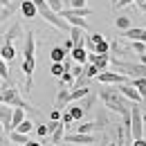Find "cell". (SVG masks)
<instances>
[{"instance_id":"cell-1","label":"cell","mask_w":146,"mask_h":146,"mask_svg":"<svg viewBox=\"0 0 146 146\" xmlns=\"http://www.w3.org/2000/svg\"><path fill=\"white\" fill-rule=\"evenodd\" d=\"M99 99L104 101V106L112 112H117V115H121V117H128L130 115V108L133 106H128V99L124 97V92L119 90V83H106V88H101L99 90Z\"/></svg>"},{"instance_id":"cell-2","label":"cell","mask_w":146,"mask_h":146,"mask_svg":"<svg viewBox=\"0 0 146 146\" xmlns=\"http://www.w3.org/2000/svg\"><path fill=\"white\" fill-rule=\"evenodd\" d=\"M0 101H5L9 106H20V108H25L27 112H38V108H34L29 101H25L20 97V90H16L11 83H7L5 88H0Z\"/></svg>"},{"instance_id":"cell-3","label":"cell","mask_w":146,"mask_h":146,"mask_svg":"<svg viewBox=\"0 0 146 146\" xmlns=\"http://www.w3.org/2000/svg\"><path fill=\"white\" fill-rule=\"evenodd\" d=\"M112 65H115V70H119V72L128 74L130 79H135V76H146V63H133V61H117L115 56H112Z\"/></svg>"},{"instance_id":"cell-4","label":"cell","mask_w":146,"mask_h":146,"mask_svg":"<svg viewBox=\"0 0 146 146\" xmlns=\"http://www.w3.org/2000/svg\"><path fill=\"white\" fill-rule=\"evenodd\" d=\"M144 112L139 110V106L135 104L130 108V133H133V139H139L144 137Z\"/></svg>"},{"instance_id":"cell-5","label":"cell","mask_w":146,"mask_h":146,"mask_svg":"<svg viewBox=\"0 0 146 146\" xmlns=\"http://www.w3.org/2000/svg\"><path fill=\"white\" fill-rule=\"evenodd\" d=\"M65 142L76 146H92L97 144V137H94V133H70V135H65Z\"/></svg>"},{"instance_id":"cell-6","label":"cell","mask_w":146,"mask_h":146,"mask_svg":"<svg viewBox=\"0 0 146 146\" xmlns=\"http://www.w3.org/2000/svg\"><path fill=\"white\" fill-rule=\"evenodd\" d=\"M34 68H36V58H34V56H25L20 70L25 74V92H27V94L32 92V74H34Z\"/></svg>"},{"instance_id":"cell-7","label":"cell","mask_w":146,"mask_h":146,"mask_svg":"<svg viewBox=\"0 0 146 146\" xmlns=\"http://www.w3.org/2000/svg\"><path fill=\"white\" fill-rule=\"evenodd\" d=\"M97 79H99V83H104V86H106V83L110 86V83H128V81H130V76L124 74V72H104V70L99 72Z\"/></svg>"},{"instance_id":"cell-8","label":"cell","mask_w":146,"mask_h":146,"mask_svg":"<svg viewBox=\"0 0 146 146\" xmlns=\"http://www.w3.org/2000/svg\"><path fill=\"white\" fill-rule=\"evenodd\" d=\"M70 92H72V88H70V86H61V88H58V92H56V99H54V108L68 110V106L72 104Z\"/></svg>"},{"instance_id":"cell-9","label":"cell","mask_w":146,"mask_h":146,"mask_svg":"<svg viewBox=\"0 0 146 146\" xmlns=\"http://www.w3.org/2000/svg\"><path fill=\"white\" fill-rule=\"evenodd\" d=\"M11 117H14V106L0 101V121H2V126H5V133H7V135L14 130V126H11Z\"/></svg>"},{"instance_id":"cell-10","label":"cell","mask_w":146,"mask_h":146,"mask_svg":"<svg viewBox=\"0 0 146 146\" xmlns=\"http://www.w3.org/2000/svg\"><path fill=\"white\" fill-rule=\"evenodd\" d=\"M119 90L124 92V97H126L128 101H133V104H139V101H144V97H142V92L137 90L130 81L128 83H119Z\"/></svg>"},{"instance_id":"cell-11","label":"cell","mask_w":146,"mask_h":146,"mask_svg":"<svg viewBox=\"0 0 146 146\" xmlns=\"http://www.w3.org/2000/svg\"><path fill=\"white\" fill-rule=\"evenodd\" d=\"M20 11H23L25 18H38V16H40L34 0H20Z\"/></svg>"},{"instance_id":"cell-12","label":"cell","mask_w":146,"mask_h":146,"mask_svg":"<svg viewBox=\"0 0 146 146\" xmlns=\"http://www.w3.org/2000/svg\"><path fill=\"white\" fill-rule=\"evenodd\" d=\"M18 36H25V34H23L20 23H14V25H11V29H7V32L2 34V43H14Z\"/></svg>"},{"instance_id":"cell-13","label":"cell","mask_w":146,"mask_h":146,"mask_svg":"<svg viewBox=\"0 0 146 146\" xmlns=\"http://www.w3.org/2000/svg\"><path fill=\"white\" fill-rule=\"evenodd\" d=\"M63 18H68V20H70V25H72V27H83L86 32L90 29V25H88V20L83 18V16H76V14H65Z\"/></svg>"},{"instance_id":"cell-14","label":"cell","mask_w":146,"mask_h":146,"mask_svg":"<svg viewBox=\"0 0 146 146\" xmlns=\"http://www.w3.org/2000/svg\"><path fill=\"white\" fill-rule=\"evenodd\" d=\"M25 56H34L36 52V38H34V32H29L27 29V34H25Z\"/></svg>"},{"instance_id":"cell-15","label":"cell","mask_w":146,"mask_h":146,"mask_svg":"<svg viewBox=\"0 0 146 146\" xmlns=\"http://www.w3.org/2000/svg\"><path fill=\"white\" fill-rule=\"evenodd\" d=\"M0 56H2L5 61H14V58H16L14 43H2V45H0Z\"/></svg>"},{"instance_id":"cell-16","label":"cell","mask_w":146,"mask_h":146,"mask_svg":"<svg viewBox=\"0 0 146 146\" xmlns=\"http://www.w3.org/2000/svg\"><path fill=\"white\" fill-rule=\"evenodd\" d=\"M83 32H86L83 27H72V29H70V38L74 40V47L86 43V36H83Z\"/></svg>"},{"instance_id":"cell-17","label":"cell","mask_w":146,"mask_h":146,"mask_svg":"<svg viewBox=\"0 0 146 146\" xmlns=\"http://www.w3.org/2000/svg\"><path fill=\"white\" fill-rule=\"evenodd\" d=\"M70 54H72V58L76 61V63H86V61H88V52H86V47H83V45H76Z\"/></svg>"},{"instance_id":"cell-18","label":"cell","mask_w":146,"mask_h":146,"mask_svg":"<svg viewBox=\"0 0 146 146\" xmlns=\"http://www.w3.org/2000/svg\"><path fill=\"white\" fill-rule=\"evenodd\" d=\"M142 32H144L142 27H128V29L121 32V36L128 38V40H139V38H142Z\"/></svg>"},{"instance_id":"cell-19","label":"cell","mask_w":146,"mask_h":146,"mask_svg":"<svg viewBox=\"0 0 146 146\" xmlns=\"http://www.w3.org/2000/svg\"><path fill=\"white\" fill-rule=\"evenodd\" d=\"M65 56H68V50H65V47H52V52H50V58H52L54 63H63Z\"/></svg>"},{"instance_id":"cell-20","label":"cell","mask_w":146,"mask_h":146,"mask_svg":"<svg viewBox=\"0 0 146 146\" xmlns=\"http://www.w3.org/2000/svg\"><path fill=\"white\" fill-rule=\"evenodd\" d=\"M9 142H14V144H27L29 139H27V133H20V130H11L9 133Z\"/></svg>"},{"instance_id":"cell-21","label":"cell","mask_w":146,"mask_h":146,"mask_svg":"<svg viewBox=\"0 0 146 146\" xmlns=\"http://www.w3.org/2000/svg\"><path fill=\"white\" fill-rule=\"evenodd\" d=\"M90 88L88 86H81V88H72V92H70V97H72V101H79V99H83V97H88L90 94Z\"/></svg>"},{"instance_id":"cell-22","label":"cell","mask_w":146,"mask_h":146,"mask_svg":"<svg viewBox=\"0 0 146 146\" xmlns=\"http://www.w3.org/2000/svg\"><path fill=\"white\" fill-rule=\"evenodd\" d=\"M25 119V108H20V106H14V117H11V126L14 130L20 126V121Z\"/></svg>"},{"instance_id":"cell-23","label":"cell","mask_w":146,"mask_h":146,"mask_svg":"<svg viewBox=\"0 0 146 146\" xmlns=\"http://www.w3.org/2000/svg\"><path fill=\"white\" fill-rule=\"evenodd\" d=\"M130 83L142 92V97H144V101H146V76H135V79H130Z\"/></svg>"},{"instance_id":"cell-24","label":"cell","mask_w":146,"mask_h":146,"mask_svg":"<svg viewBox=\"0 0 146 146\" xmlns=\"http://www.w3.org/2000/svg\"><path fill=\"white\" fill-rule=\"evenodd\" d=\"M14 11H16V2L11 0V5H5V7H2V11H0V23H5L7 18H11Z\"/></svg>"},{"instance_id":"cell-25","label":"cell","mask_w":146,"mask_h":146,"mask_svg":"<svg viewBox=\"0 0 146 146\" xmlns=\"http://www.w3.org/2000/svg\"><path fill=\"white\" fill-rule=\"evenodd\" d=\"M115 27H117L119 32H124V29L133 27V25H130V18H128V16H117V18H115Z\"/></svg>"},{"instance_id":"cell-26","label":"cell","mask_w":146,"mask_h":146,"mask_svg":"<svg viewBox=\"0 0 146 146\" xmlns=\"http://www.w3.org/2000/svg\"><path fill=\"white\" fill-rule=\"evenodd\" d=\"M97 128H99L97 121H88V124H79V126H76V133H94Z\"/></svg>"},{"instance_id":"cell-27","label":"cell","mask_w":146,"mask_h":146,"mask_svg":"<svg viewBox=\"0 0 146 146\" xmlns=\"http://www.w3.org/2000/svg\"><path fill=\"white\" fill-rule=\"evenodd\" d=\"M16 130H20V133H27V135H29V133L34 130V121H32L29 117H25V119L20 121V126L16 128Z\"/></svg>"},{"instance_id":"cell-28","label":"cell","mask_w":146,"mask_h":146,"mask_svg":"<svg viewBox=\"0 0 146 146\" xmlns=\"http://www.w3.org/2000/svg\"><path fill=\"white\" fill-rule=\"evenodd\" d=\"M94 52L97 54H110V43L104 38V40H99L97 45H94Z\"/></svg>"},{"instance_id":"cell-29","label":"cell","mask_w":146,"mask_h":146,"mask_svg":"<svg viewBox=\"0 0 146 146\" xmlns=\"http://www.w3.org/2000/svg\"><path fill=\"white\" fill-rule=\"evenodd\" d=\"M63 130H65V124H61V126L52 133V144H58L61 139H65V133H63Z\"/></svg>"},{"instance_id":"cell-30","label":"cell","mask_w":146,"mask_h":146,"mask_svg":"<svg viewBox=\"0 0 146 146\" xmlns=\"http://www.w3.org/2000/svg\"><path fill=\"white\" fill-rule=\"evenodd\" d=\"M61 121L65 124V128H72V124L76 121V119H74V115L70 112V110H63V117H61Z\"/></svg>"},{"instance_id":"cell-31","label":"cell","mask_w":146,"mask_h":146,"mask_svg":"<svg viewBox=\"0 0 146 146\" xmlns=\"http://www.w3.org/2000/svg\"><path fill=\"white\" fill-rule=\"evenodd\" d=\"M130 50H135L137 54H146V43H144V40H133Z\"/></svg>"},{"instance_id":"cell-32","label":"cell","mask_w":146,"mask_h":146,"mask_svg":"<svg viewBox=\"0 0 146 146\" xmlns=\"http://www.w3.org/2000/svg\"><path fill=\"white\" fill-rule=\"evenodd\" d=\"M99 72H101V70H99L94 63H90V65L86 68V76H88V79H94V76H99Z\"/></svg>"},{"instance_id":"cell-33","label":"cell","mask_w":146,"mask_h":146,"mask_svg":"<svg viewBox=\"0 0 146 146\" xmlns=\"http://www.w3.org/2000/svg\"><path fill=\"white\" fill-rule=\"evenodd\" d=\"M63 72H65V65H63V63H54V65H52V74H54L56 79H61Z\"/></svg>"},{"instance_id":"cell-34","label":"cell","mask_w":146,"mask_h":146,"mask_svg":"<svg viewBox=\"0 0 146 146\" xmlns=\"http://www.w3.org/2000/svg\"><path fill=\"white\" fill-rule=\"evenodd\" d=\"M0 76L5 79V81H9V70H7V61L0 56Z\"/></svg>"},{"instance_id":"cell-35","label":"cell","mask_w":146,"mask_h":146,"mask_svg":"<svg viewBox=\"0 0 146 146\" xmlns=\"http://www.w3.org/2000/svg\"><path fill=\"white\" fill-rule=\"evenodd\" d=\"M47 5H50L54 11H58V14H61V11H63V7H65V5H63V0H47Z\"/></svg>"},{"instance_id":"cell-36","label":"cell","mask_w":146,"mask_h":146,"mask_svg":"<svg viewBox=\"0 0 146 146\" xmlns=\"http://www.w3.org/2000/svg\"><path fill=\"white\" fill-rule=\"evenodd\" d=\"M72 74L76 76V79H79V76H83V74H86V70H83V63H76V65L72 68Z\"/></svg>"},{"instance_id":"cell-37","label":"cell","mask_w":146,"mask_h":146,"mask_svg":"<svg viewBox=\"0 0 146 146\" xmlns=\"http://www.w3.org/2000/svg\"><path fill=\"white\" fill-rule=\"evenodd\" d=\"M36 133H38V137H47V135H50V128H47V124L36 126Z\"/></svg>"},{"instance_id":"cell-38","label":"cell","mask_w":146,"mask_h":146,"mask_svg":"<svg viewBox=\"0 0 146 146\" xmlns=\"http://www.w3.org/2000/svg\"><path fill=\"white\" fill-rule=\"evenodd\" d=\"M133 2H137V0H119V2H117V5L112 7V9H119V7H126V5H133Z\"/></svg>"},{"instance_id":"cell-39","label":"cell","mask_w":146,"mask_h":146,"mask_svg":"<svg viewBox=\"0 0 146 146\" xmlns=\"http://www.w3.org/2000/svg\"><path fill=\"white\" fill-rule=\"evenodd\" d=\"M70 7H86V0H70Z\"/></svg>"},{"instance_id":"cell-40","label":"cell","mask_w":146,"mask_h":146,"mask_svg":"<svg viewBox=\"0 0 146 146\" xmlns=\"http://www.w3.org/2000/svg\"><path fill=\"white\" fill-rule=\"evenodd\" d=\"M133 146H146V139L139 137V139H133Z\"/></svg>"},{"instance_id":"cell-41","label":"cell","mask_w":146,"mask_h":146,"mask_svg":"<svg viewBox=\"0 0 146 146\" xmlns=\"http://www.w3.org/2000/svg\"><path fill=\"white\" fill-rule=\"evenodd\" d=\"M25 146H43V142H27Z\"/></svg>"},{"instance_id":"cell-42","label":"cell","mask_w":146,"mask_h":146,"mask_svg":"<svg viewBox=\"0 0 146 146\" xmlns=\"http://www.w3.org/2000/svg\"><path fill=\"white\" fill-rule=\"evenodd\" d=\"M99 146H110V142H108V139H106V137H104V139L99 142Z\"/></svg>"},{"instance_id":"cell-43","label":"cell","mask_w":146,"mask_h":146,"mask_svg":"<svg viewBox=\"0 0 146 146\" xmlns=\"http://www.w3.org/2000/svg\"><path fill=\"white\" fill-rule=\"evenodd\" d=\"M139 9H142V11H146V0H144V2H139Z\"/></svg>"},{"instance_id":"cell-44","label":"cell","mask_w":146,"mask_h":146,"mask_svg":"<svg viewBox=\"0 0 146 146\" xmlns=\"http://www.w3.org/2000/svg\"><path fill=\"white\" fill-rule=\"evenodd\" d=\"M0 5L5 7V5H11V0H0Z\"/></svg>"},{"instance_id":"cell-45","label":"cell","mask_w":146,"mask_h":146,"mask_svg":"<svg viewBox=\"0 0 146 146\" xmlns=\"http://www.w3.org/2000/svg\"><path fill=\"white\" fill-rule=\"evenodd\" d=\"M139 40H144V43H146V29L142 32V38H139Z\"/></svg>"},{"instance_id":"cell-46","label":"cell","mask_w":146,"mask_h":146,"mask_svg":"<svg viewBox=\"0 0 146 146\" xmlns=\"http://www.w3.org/2000/svg\"><path fill=\"white\" fill-rule=\"evenodd\" d=\"M63 5H65V7H70V0H63ZM65 7H63V9H65Z\"/></svg>"},{"instance_id":"cell-47","label":"cell","mask_w":146,"mask_h":146,"mask_svg":"<svg viewBox=\"0 0 146 146\" xmlns=\"http://www.w3.org/2000/svg\"><path fill=\"white\" fill-rule=\"evenodd\" d=\"M117 2H119V0H112V7H115V5H117Z\"/></svg>"},{"instance_id":"cell-48","label":"cell","mask_w":146,"mask_h":146,"mask_svg":"<svg viewBox=\"0 0 146 146\" xmlns=\"http://www.w3.org/2000/svg\"><path fill=\"white\" fill-rule=\"evenodd\" d=\"M7 146H14V142H11V144H7Z\"/></svg>"}]
</instances>
